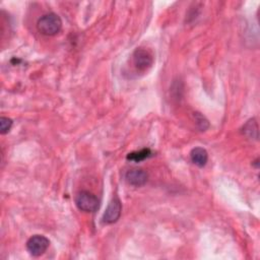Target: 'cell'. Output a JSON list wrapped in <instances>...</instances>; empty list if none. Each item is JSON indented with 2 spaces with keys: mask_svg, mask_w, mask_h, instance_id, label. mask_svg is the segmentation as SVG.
<instances>
[{
  "mask_svg": "<svg viewBox=\"0 0 260 260\" xmlns=\"http://www.w3.org/2000/svg\"><path fill=\"white\" fill-rule=\"evenodd\" d=\"M61 27L62 20L60 16L54 12L44 14L37 22L38 30L44 36H54L60 31Z\"/></svg>",
  "mask_w": 260,
  "mask_h": 260,
  "instance_id": "1",
  "label": "cell"
},
{
  "mask_svg": "<svg viewBox=\"0 0 260 260\" xmlns=\"http://www.w3.org/2000/svg\"><path fill=\"white\" fill-rule=\"evenodd\" d=\"M75 204L82 211L94 212L99 209L100 201L94 194L88 191H81L75 197Z\"/></svg>",
  "mask_w": 260,
  "mask_h": 260,
  "instance_id": "2",
  "label": "cell"
},
{
  "mask_svg": "<svg viewBox=\"0 0 260 260\" xmlns=\"http://www.w3.org/2000/svg\"><path fill=\"white\" fill-rule=\"evenodd\" d=\"M50 245V241L42 235H35L30 237L26 242V249L28 253L34 257L43 255Z\"/></svg>",
  "mask_w": 260,
  "mask_h": 260,
  "instance_id": "3",
  "label": "cell"
},
{
  "mask_svg": "<svg viewBox=\"0 0 260 260\" xmlns=\"http://www.w3.org/2000/svg\"><path fill=\"white\" fill-rule=\"evenodd\" d=\"M132 61L133 65L136 68V70L140 72H144L149 67H151L153 63V58L151 54L142 48H137L132 55Z\"/></svg>",
  "mask_w": 260,
  "mask_h": 260,
  "instance_id": "4",
  "label": "cell"
},
{
  "mask_svg": "<svg viewBox=\"0 0 260 260\" xmlns=\"http://www.w3.org/2000/svg\"><path fill=\"white\" fill-rule=\"evenodd\" d=\"M121 211H122L121 202L117 197H115L108 204V207L105 213L103 214L102 219L105 223H114L119 219L121 215Z\"/></svg>",
  "mask_w": 260,
  "mask_h": 260,
  "instance_id": "5",
  "label": "cell"
},
{
  "mask_svg": "<svg viewBox=\"0 0 260 260\" xmlns=\"http://www.w3.org/2000/svg\"><path fill=\"white\" fill-rule=\"evenodd\" d=\"M126 181L135 187L143 186L148 178V175L145 171L141 169H132L126 173Z\"/></svg>",
  "mask_w": 260,
  "mask_h": 260,
  "instance_id": "6",
  "label": "cell"
},
{
  "mask_svg": "<svg viewBox=\"0 0 260 260\" xmlns=\"http://www.w3.org/2000/svg\"><path fill=\"white\" fill-rule=\"evenodd\" d=\"M190 158L195 166L203 168L208 160V153L202 147H195L190 152Z\"/></svg>",
  "mask_w": 260,
  "mask_h": 260,
  "instance_id": "7",
  "label": "cell"
},
{
  "mask_svg": "<svg viewBox=\"0 0 260 260\" xmlns=\"http://www.w3.org/2000/svg\"><path fill=\"white\" fill-rule=\"evenodd\" d=\"M242 133L250 139L258 138V125L255 119H250L242 128Z\"/></svg>",
  "mask_w": 260,
  "mask_h": 260,
  "instance_id": "8",
  "label": "cell"
},
{
  "mask_svg": "<svg viewBox=\"0 0 260 260\" xmlns=\"http://www.w3.org/2000/svg\"><path fill=\"white\" fill-rule=\"evenodd\" d=\"M150 155H151V150L149 148H143V149H141L139 151L130 152L127 155V159L135 161V162H139V161H142L145 158L149 157Z\"/></svg>",
  "mask_w": 260,
  "mask_h": 260,
  "instance_id": "9",
  "label": "cell"
},
{
  "mask_svg": "<svg viewBox=\"0 0 260 260\" xmlns=\"http://www.w3.org/2000/svg\"><path fill=\"white\" fill-rule=\"evenodd\" d=\"M194 119H195V122H196L197 127H198L201 131H205V130L209 127V123H208L207 119H206L203 115H201L200 113L195 112V113H194Z\"/></svg>",
  "mask_w": 260,
  "mask_h": 260,
  "instance_id": "10",
  "label": "cell"
},
{
  "mask_svg": "<svg viewBox=\"0 0 260 260\" xmlns=\"http://www.w3.org/2000/svg\"><path fill=\"white\" fill-rule=\"evenodd\" d=\"M12 126V120L7 117H1L0 118V133L1 134H6L9 132Z\"/></svg>",
  "mask_w": 260,
  "mask_h": 260,
  "instance_id": "11",
  "label": "cell"
}]
</instances>
